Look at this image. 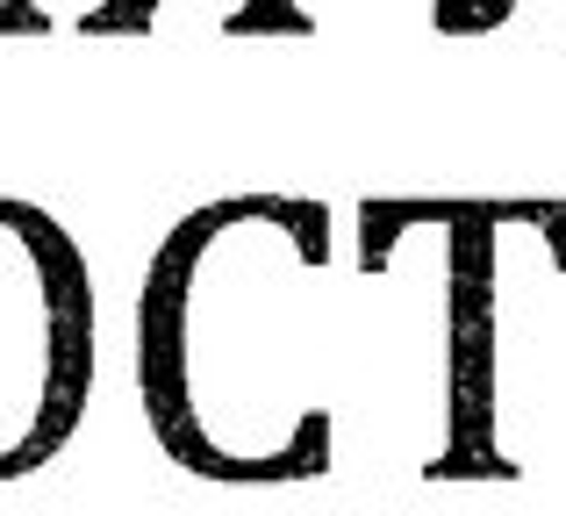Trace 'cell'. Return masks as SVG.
<instances>
[{
  "label": "cell",
  "instance_id": "obj_3",
  "mask_svg": "<svg viewBox=\"0 0 566 516\" xmlns=\"http://www.w3.org/2000/svg\"><path fill=\"white\" fill-rule=\"evenodd\" d=\"M94 402V273L72 230L0 194V481L72 445Z\"/></svg>",
  "mask_w": 566,
  "mask_h": 516
},
{
  "label": "cell",
  "instance_id": "obj_4",
  "mask_svg": "<svg viewBox=\"0 0 566 516\" xmlns=\"http://www.w3.org/2000/svg\"><path fill=\"white\" fill-rule=\"evenodd\" d=\"M502 36L559 43V36H566V0H510V29H502Z\"/></svg>",
  "mask_w": 566,
  "mask_h": 516
},
{
  "label": "cell",
  "instance_id": "obj_5",
  "mask_svg": "<svg viewBox=\"0 0 566 516\" xmlns=\"http://www.w3.org/2000/svg\"><path fill=\"white\" fill-rule=\"evenodd\" d=\"M0 36H36L29 29V0H0Z\"/></svg>",
  "mask_w": 566,
  "mask_h": 516
},
{
  "label": "cell",
  "instance_id": "obj_2",
  "mask_svg": "<svg viewBox=\"0 0 566 516\" xmlns=\"http://www.w3.org/2000/svg\"><path fill=\"white\" fill-rule=\"evenodd\" d=\"M473 481H566V201H473Z\"/></svg>",
  "mask_w": 566,
  "mask_h": 516
},
{
  "label": "cell",
  "instance_id": "obj_1",
  "mask_svg": "<svg viewBox=\"0 0 566 516\" xmlns=\"http://www.w3.org/2000/svg\"><path fill=\"white\" fill-rule=\"evenodd\" d=\"M137 388L201 481H473V201L193 209L137 294Z\"/></svg>",
  "mask_w": 566,
  "mask_h": 516
}]
</instances>
